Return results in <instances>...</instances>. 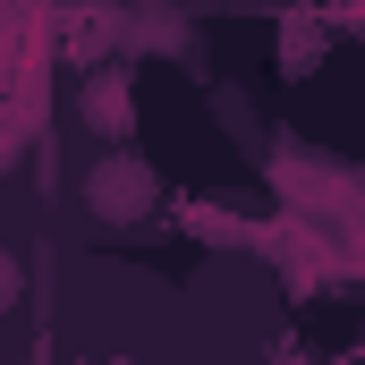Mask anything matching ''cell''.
<instances>
[{"mask_svg":"<svg viewBox=\"0 0 365 365\" xmlns=\"http://www.w3.org/2000/svg\"><path fill=\"white\" fill-rule=\"evenodd\" d=\"M86 204H93V221H145V212H153V170H145L128 145H110L86 170Z\"/></svg>","mask_w":365,"mask_h":365,"instance_id":"1","label":"cell"},{"mask_svg":"<svg viewBox=\"0 0 365 365\" xmlns=\"http://www.w3.org/2000/svg\"><path fill=\"white\" fill-rule=\"evenodd\" d=\"M77 110H86V128H93V136H110V145H119V136L136 128V86H128L119 68H93L86 93H77Z\"/></svg>","mask_w":365,"mask_h":365,"instance_id":"2","label":"cell"},{"mask_svg":"<svg viewBox=\"0 0 365 365\" xmlns=\"http://www.w3.org/2000/svg\"><path fill=\"white\" fill-rule=\"evenodd\" d=\"M119 43L128 51H187V9L179 0H128V26H119Z\"/></svg>","mask_w":365,"mask_h":365,"instance_id":"3","label":"cell"},{"mask_svg":"<svg viewBox=\"0 0 365 365\" xmlns=\"http://www.w3.org/2000/svg\"><path fill=\"white\" fill-rule=\"evenodd\" d=\"M128 26V9H110V0H68V17H60V43H68V60H86L102 68V51H110V34Z\"/></svg>","mask_w":365,"mask_h":365,"instance_id":"4","label":"cell"},{"mask_svg":"<svg viewBox=\"0 0 365 365\" xmlns=\"http://www.w3.org/2000/svg\"><path fill=\"white\" fill-rule=\"evenodd\" d=\"M17 289H26V264H17V255H0V306H17Z\"/></svg>","mask_w":365,"mask_h":365,"instance_id":"5","label":"cell"}]
</instances>
